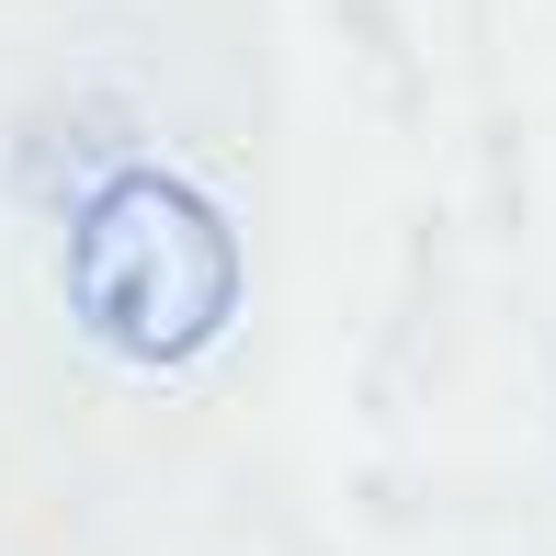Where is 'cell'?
Here are the masks:
<instances>
[{
	"instance_id": "obj_1",
	"label": "cell",
	"mask_w": 556,
	"mask_h": 556,
	"mask_svg": "<svg viewBox=\"0 0 556 556\" xmlns=\"http://www.w3.org/2000/svg\"><path fill=\"white\" fill-rule=\"evenodd\" d=\"M68 307L125 364H205L239 318V239L182 170H103L68 216Z\"/></svg>"
}]
</instances>
